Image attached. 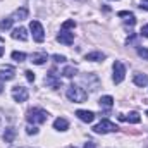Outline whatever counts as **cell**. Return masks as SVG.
<instances>
[{"label": "cell", "mask_w": 148, "mask_h": 148, "mask_svg": "<svg viewBox=\"0 0 148 148\" xmlns=\"http://www.w3.org/2000/svg\"><path fill=\"white\" fill-rule=\"evenodd\" d=\"M133 81H134V84L136 86H147L148 84V76L147 74H141V73H136L134 74V77H133Z\"/></svg>", "instance_id": "9a60e30c"}, {"label": "cell", "mask_w": 148, "mask_h": 148, "mask_svg": "<svg viewBox=\"0 0 148 148\" xmlns=\"http://www.w3.org/2000/svg\"><path fill=\"white\" fill-rule=\"evenodd\" d=\"M119 127L114 124V122H110V121H107V119H103L100 124H97L95 127H93V131L95 133H98V134H105V133H114V131H117Z\"/></svg>", "instance_id": "3957f363"}, {"label": "cell", "mask_w": 148, "mask_h": 148, "mask_svg": "<svg viewBox=\"0 0 148 148\" xmlns=\"http://www.w3.org/2000/svg\"><path fill=\"white\" fill-rule=\"evenodd\" d=\"M66 95H67V98H69L71 102H74V103H81V102H84V100L88 98V91H86L84 88L77 86V84H71V86L67 88Z\"/></svg>", "instance_id": "6da1fadb"}, {"label": "cell", "mask_w": 148, "mask_h": 148, "mask_svg": "<svg viewBox=\"0 0 148 148\" xmlns=\"http://www.w3.org/2000/svg\"><path fill=\"white\" fill-rule=\"evenodd\" d=\"M14 138H16V129H14V127H7L5 133H3V140H5L7 143H12Z\"/></svg>", "instance_id": "d6986e66"}, {"label": "cell", "mask_w": 148, "mask_h": 148, "mask_svg": "<svg viewBox=\"0 0 148 148\" xmlns=\"http://www.w3.org/2000/svg\"><path fill=\"white\" fill-rule=\"evenodd\" d=\"M12 38H14V40L26 41V40H28V31H26V28H16V29L12 31Z\"/></svg>", "instance_id": "5bb4252c"}, {"label": "cell", "mask_w": 148, "mask_h": 148, "mask_svg": "<svg viewBox=\"0 0 148 148\" xmlns=\"http://www.w3.org/2000/svg\"><path fill=\"white\" fill-rule=\"evenodd\" d=\"M26 17H28V9L26 7H21V9H17L14 12V19H17V21H23Z\"/></svg>", "instance_id": "ffe728a7"}, {"label": "cell", "mask_w": 148, "mask_h": 148, "mask_svg": "<svg viewBox=\"0 0 148 148\" xmlns=\"http://www.w3.org/2000/svg\"><path fill=\"white\" fill-rule=\"evenodd\" d=\"M3 91V86H2V81H0V93Z\"/></svg>", "instance_id": "d6a6232c"}, {"label": "cell", "mask_w": 148, "mask_h": 148, "mask_svg": "<svg viewBox=\"0 0 148 148\" xmlns=\"http://www.w3.org/2000/svg\"><path fill=\"white\" fill-rule=\"evenodd\" d=\"M147 115H148V110H147Z\"/></svg>", "instance_id": "836d02e7"}, {"label": "cell", "mask_w": 148, "mask_h": 148, "mask_svg": "<svg viewBox=\"0 0 148 148\" xmlns=\"http://www.w3.org/2000/svg\"><path fill=\"white\" fill-rule=\"evenodd\" d=\"M98 103H100V107H103V109H110L112 105H114V98H112L110 95H105V97H102V98L98 100Z\"/></svg>", "instance_id": "ac0fdd59"}, {"label": "cell", "mask_w": 148, "mask_h": 148, "mask_svg": "<svg viewBox=\"0 0 148 148\" xmlns=\"http://www.w3.org/2000/svg\"><path fill=\"white\" fill-rule=\"evenodd\" d=\"M12 23H14V19H12V17H5V19H2V21H0V29H2V31L10 29Z\"/></svg>", "instance_id": "44dd1931"}, {"label": "cell", "mask_w": 148, "mask_h": 148, "mask_svg": "<svg viewBox=\"0 0 148 148\" xmlns=\"http://www.w3.org/2000/svg\"><path fill=\"white\" fill-rule=\"evenodd\" d=\"M71 28H76V23H74L73 19H69V21H64V23H62V29H66V31H67V29H71Z\"/></svg>", "instance_id": "cb8c5ba5"}, {"label": "cell", "mask_w": 148, "mask_h": 148, "mask_svg": "<svg viewBox=\"0 0 148 148\" xmlns=\"http://www.w3.org/2000/svg\"><path fill=\"white\" fill-rule=\"evenodd\" d=\"M3 55V47H0V57Z\"/></svg>", "instance_id": "1f68e13d"}, {"label": "cell", "mask_w": 148, "mask_h": 148, "mask_svg": "<svg viewBox=\"0 0 148 148\" xmlns=\"http://www.w3.org/2000/svg\"><path fill=\"white\" fill-rule=\"evenodd\" d=\"M26 79H28V81H29V83H33V81H35V73H33V71H26Z\"/></svg>", "instance_id": "83f0119b"}, {"label": "cell", "mask_w": 148, "mask_h": 148, "mask_svg": "<svg viewBox=\"0 0 148 148\" xmlns=\"http://www.w3.org/2000/svg\"><path fill=\"white\" fill-rule=\"evenodd\" d=\"M28 97H29V95H28V90H26L24 86H19V84H17V86H14V88H12V98H14L17 103L26 102V100H28Z\"/></svg>", "instance_id": "8992f818"}, {"label": "cell", "mask_w": 148, "mask_h": 148, "mask_svg": "<svg viewBox=\"0 0 148 148\" xmlns=\"http://www.w3.org/2000/svg\"><path fill=\"white\" fill-rule=\"evenodd\" d=\"M52 59H53L55 62H59V64H62V62H66V57H64V55H59V53H55V55H52Z\"/></svg>", "instance_id": "4316f807"}, {"label": "cell", "mask_w": 148, "mask_h": 148, "mask_svg": "<svg viewBox=\"0 0 148 148\" xmlns=\"http://www.w3.org/2000/svg\"><path fill=\"white\" fill-rule=\"evenodd\" d=\"M26 133H28V134H36V133H38V127L35 126V124H33V126L29 124V126L26 127Z\"/></svg>", "instance_id": "484cf974"}, {"label": "cell", "mask_w": 148, "mask_h": 148, "mask_svg": "<svg viewBox=\"0 0 148 148\" xmlns=\"http://www.w3.org/2000/svg\"><path fill=\"white\" fill-rule=\"evenodd\" d=\"M76 115H77L83 122H93V119H95V114L91 110H77Z\"/></svg>", "instance_id": "7c38bea8"}, {"label": "cell", "mask_w": 148, "mask_h": 148, "mask_svg": "<svg viewBox=\"0 0 148 148\" xmlns=\"http://www.w3.org/2000/svg\"><path fill=\"white\" fill-rule=\"evenodd\" d=\"M117 16H119V17H126V24H127V26H134V24H136V17H134L133 12L121 10V12H117Z\"/></svg>", "instance_id": "8fae6325"}, {"label": "cell", "mask_w": 148, "mask_h": 148, "mask_svg": "<svg viewBox=\"0 0 148 148\" xmlns=\"http://www.w3.org/2000/svg\"><path fill=\"white\" fill-rule=\"evenodd\" d=\"M16 76V69L12 66H5L0 69V81H10Z\"/></svg>", "instance_id": "9c48e42d"}, {"label": "cell", "mask_w": 148, "mask_h": 148, "mask_svg": "<svg viewBox=\"0 0 148 148\" xmlns=\"http://www.w3.org/2000/svg\"><path fill=\"white\" fill-rule=\"evenodd\" d=\"M76 67H73V66H67V67H64V71H62V74L66 76V77H73V76H76Z\"/></svg>", "instance_id": "7402d4cb"}, {"label": "cell", "mask_w": 148, "mask_h": 148, "mask_svg": "<svg viewBox=\"0 0 148 148\" xmlns=\"http://www.w3.org/2000/svg\"><path fill=\"white\" fill-rule=\"evenodd\" d=\"M29 29H31V33H33V40H35V41L41 43V41L45 40V29H43V26L40 24V21H31V23H29Z\"/></svg>", "instance_id": "277c9868"}, {"label": "cell", "mask_w": 148, "mask_h": 148, "mask_svg": "<svg viewBox=\"0 0 148 148\" xmlns=\"http://www.w3.org/2000/svg\"><path fill=\"white\" fill-rule=\"evenodd\" d=\"M12 59L16 62H24L26 60V53H23V52H12Z\"/></svg>", "instance_id": "603a6c76"}, {"label": "cell", "mask_w": 148, "mask_h": 148, "mask_svg": "<svg viewBox=\"0 0 148 148\" xmlns=\"http://www.w3.org/2000/svg\"><path fill=\"white\" fill-rule=\"evenodd\" d=\"M140 2H141V5H140V7H141V9H145V10H148V0H140Z\"/></svg>", "instance_id": "f546056e"}, {"label": "cell", "mask_w": 148, "mask_h": 148, "mask_svg": "<svg viewBox=\"0 0 148 148\" xmlns=\"http://www.w3.org/2000/svg\"><path fill=\"white\" fill-rule=\"evenodd\" d=\"M138 55H140L141 59L148 60V48H143V47H140V48H138Z\"/></svg>", "instance_id": "d4e9b609"}, {"label": "cell", "mask_w": 148, "mask_h": 148, "mask_svg": "<svg viewBox=\"0 0 148 148\" xmlns=\"http://www.w3.org/2000/svg\"><path fill=\"white\" fill-rule=\"evenodd\" d=\"M83 148H95V143H93V141H86Z\"/></svg>", "instance_id": "4dcf8cb0"}, {"label": "cell", "mask_w": 148, "mask_h": 148, "mask_svg": "<svg viewBox=\"0 0 148 148\" xmlns=\"http://www.w3.org/2000/svg\"><path fill=\"white\" fill-rule=\"evenodd\" d=\"M103 59H105V53H102V52H91V53L84 55V60H93V62H98Z\"/></svg>", "instance_id": "e0dca14e"}, {"label": "cell", "mask_w": 148, "mask_h": 148, "mask_svg": "<svg viewBox=\"0 0 148 148\" xmlns=\"http://www.w3.org/2000/svg\"><path fill=\"white\" fill-rule=\"evenodd\" d=\"M119 121H127V122L138 124V122L141 121V117H140V114H138V112H131V114H127V115H122V114H119Z\"/></svg>", "instance_id": "30bf717a"}, {"label": "cell", "mask_w": 148, "mask_h": 148, "mask_svg": "<svg viewBox=\"0 0 148 148\" xmlns=\"http://www.w3.org/2000/svg\"><path fill=\"white\" fill-rule=\"evenodd\" d=\"M141 35H143L145 38H148V24H145V26L141 28Z\"/></svg>", "instance_id": "f1b7e54d"}, {"label": "cell", "mask_w": 148, "mask_h": 148, "mask_svg": "<svg viewBox=\"0 0 148 148\" xmlns=\"http://www.w3.org/2000/svg\"><path fill=\"white\" fill-rule=\"evenodd\" d=\"M53 127H55L57 131H67L69 122H67V119H64V117H57V119L53 121Z\"/></svg>", "instance_id": "4fadbf2b"}, {"label": "cell", "mask_w": 148, "mask_h": 148, "mask_svg": "<svg viewBox=\"0 0 148 148\" xmlns=\"http://www.w3.org/2000/svg\"><path fill=\"white\" fill-rule=\"evenodd\" d=\"M124 77H126V66H124L122 62L115 60V62H114V76H112L114 83L119 84V83L124 81Z\"/></svg>", "instance_id": "5b68a950"}, {"label": "cell", "mask_w": 148, "mask_h": 148, "mask_svg": "<svg viewBox=\"0 0 148 148\" xmlns=\"http://www.w3.org/2000/svg\"><path fill=\"white\" fill-rule=\"evenodd\" d=\"M69 148H74V147H69Z\"/></svg>", "instance_id": "e575fe53"}, {"label": "cell", "mask_w": 148, "mask_h": 148, "mask_svg": "<svg viewBox=\"0 0 148 148\" xmlns=\"http://www.w3.org/2000/svg\"><path fill=\"white\" fill-rule=\"evenodd\" d=\"M57 41L59 43H62V45H73V41H74V35L73 33H69V31H66V29H62L59 35H57Z\"/></svg>", "instance_id": "ba28073f"}, {"label": "cell", "mask_w": 148, "mask_h": 148, "mask_svg": "<svg viewBox=\"0 0 148 148\" xmlns=\"http://www.w3.org/2000/svg\"><path fill=\"white\" fill-rule=\"evenodd\" d=\"M47 119H48V114H47V110H43V109L33 107V109H29V110L26 112V121L29 124H41Z\"/></svg>", "instance_id": "7a4b0ae2"}, {"label": "cell", "mask_w": 148, "mask_h": 148, "mask_svg": "<svg viewBox=\"0 0 148 148\" xmlns=\"http://www.w3.org/2000/svg\"><path fill=\"white\" fill-rule=\"evenodd\" d=\"M45 84H47V86H50V88H53V90H57V88H60V86H62V81H60V77L57 76L55 69H52L50 73L47 74V77H45Z\"/></svg>", "instance_id": "52a82bcc"}, {"label": "cell", "mask_w": 148, "mask_h": 148, "mask_svg": "<svg viewBox=\"0 0 148 148\" xmlns=\"http://www.w3.org/2000/svg\"><path fill=\"white\" fill-rule=\"evenodd\" d=\"M47 59H48V57H47V53H45V52H40V53H33V55H31V62H33V64H36V66L45 64V62H47Z\"/></svg>", "instance_id": "2e32d148"}]
</instances>
